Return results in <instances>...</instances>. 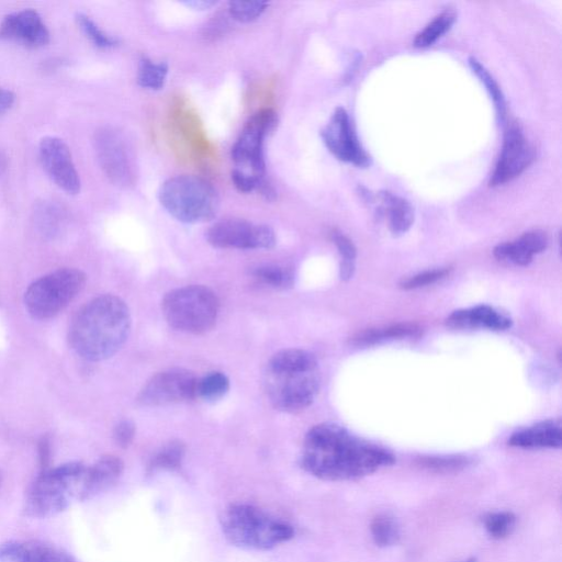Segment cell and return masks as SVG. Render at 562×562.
<instances>
[{
    "label": "cell",
    "mask_w": 562,
    "mask_h": 562,
    "mask_svg": "<svg viewBox=\"0 0 562 562\" xmlns=\"http://www.w3.org/2000/svg\"><path fill=\"white\" fill-rule=\"evenodd\" d=\"M395 463L396 457L389 449L336 423L312 427L303 441L300 457V465L308 474L327 481L361 479Z\"/></svg>",
    "instance_id": "cell-1"
},
{
    "label": "cell",
    "mask_w": 562,
    "mask_h": 562,
    "mask_svg": "<svg viewBox=\"0 0 562 562\" xmlns=\"http://www.w3.org/2000/svg\"><path fill=\"white\" fill-rule=\"evenodd\" d=\"M131 325L125 301L112 295L99 296L76 314L70 328V344L86 361H105L126 343Z\"/></svg>",
    "instance_id": "cell-2"
},
{
    "label": "cell",
    "mask_w": 562,
    "mask_h": 562,
    "mask_svg": "<svg viewBox=\"0 0 562 562\" xmlns=\"http://www.w3.org/2000/svg\"><path fill=\"white\" fill-rule=\"evenodd\" d=\"M264 385L275 409L296 413L309 408L321 386L317 358L299 348L278 352L267 364Z\"/></svg>",
    "instance_id": "cell-3"
},
{
    "label": "cell",
    "mask_w": 562,
    "mask_h": 562,
    "mask_svg": "<svg viewBox=\"0 0 562 562\" xmlns=\"http://www.w3.org/2000/svg\"><path fill=\"white\" fill-rule=\"evenodd\" d=\"M220 523L228 541L245 549H273L295 536L290 524L250 504L230 505L223 511Z\"/></svg>",
    "instance_id": "cell-4"
},
{
    "label": "cell",
    "mask_w": 562,
    "mask_h": 562,
    "mask_svg": "<svg viewBox=\"0 0 562 562\" xmlns=\"http://www.w3.org/2000/svg\"><path fill=\"white\" fill-rule=\"evenodd\" d=\"M87 466L72 462L42 471L27 492L24 511L33 519L64 512L78 499Z\"/></svg>",
    "instance_id": "cell-5"
},
{
    "label": "cell",
    "mask_w": 562,
    "mask_h": 562,
    "mask_svg": "<svg viewBox=\"0 0 562 562\" xmlns=\"http://www.w3.org/2000/svg\"><path fill=\"white\" fill-rule=\"evenodd\" d=\"M220 302L205 286H187L168 292L162 301L164 318L172 328L190 334L210 331L218 319Z\"/></svg>",
    "instance_id": "cell-6"
},
{
    "label": "cell",
    "mask_w": 562,
    "mask_h": 562,
    "mask_svg": "<svg viewBox=\"0 0 562 562\" xmlns=\"http://www.w3.org/2000/svg\"><path fill=\"white\" fill-rule=\"evenodd\" d=\"M160 201L168 213L184 223H202L216 217L219 209L217 191L205 179L176 176L160 190Z\"/></svg>",
    "instance_id": "cell-7"
},
{
    "label": "cell",
    "mask_w": 562,
    "mask_h": 562,
    "mask_svg": "<svg viewBox=\"0 0 562 562\" xmlns=\"http://www.w3.org/2000/svg\"><path fill=\"white\" fill-rule=\"evenodd\" d=\"M86 275L75 268H61L36 280L25 294L28 313L36 320H49L81 294L86 285Z\"/></svg>",
    "instance_id": "cell-8"
},
{
    "label": "cell",
    "mask_w": 562,
    "mask_h": 562,
    "mask_svg": "<svg viewBox=\"0 0 562 562\" xmlns=\"http://www.w3.org/2000/svg\"><path fill=\"white\" fill-rule=\"evenodd\" d=\"M277 125L272 109L258 111L247 121L240 138L233 146L232 159L235 170L263 179L265 175L264 142Z\"/></svg>",
    "instance_id": "cell-9"
},
{
    "label": "cell",
    "mask_w": 562,
    "mask_h": 562,
    "mask_svg": "<svg viewBox=\"0 0 562 562\" xmlns=\"http://www.w3.org/2000/svg\"><path fill=\"white\" fill-rule=\"evenodd\" d=\"M95 151L101 170L117 186L128 188L136 183L137 166L127 139L114 128L96 132Z\"/></svg>",
    "instance_id": "cell-10"
},
{
    "label": "cell",
    "mask_w": 562,
    "mask_h": 562,
    "mask_svg": "<svg viewBox=\"0 0 562 562\" xmlns=\"http://www.w3.org/2000/svg\"><path fill=\"white\" fill-rule=\"evenodd\" d=\"M198 380L187 369L164 370L146 382L138 401L145 407H165L193 400L197 398Z\"/></svg>",
    "instance_id": "cell-11"
},
{
    "label": "cell",
    "mask_w": 562,
    "mask_h": 562,
    "mask_svg": "<svg viewBox=\"0 0 562 562\" xmlns=\"http://www.w3.org/2000/svg\"><path fill=\"white\" fill-rule=\"evenodd\" d=\"M208 242L218 249L268 250L276 244L272 228L242 219L219 221L208 230Z\"/></svg>",
    "instance_id": "cell-12"
},
{
    "label": "cell",
    "mask_w": 562,
    "mask_h": 562,
    "mask_svg": "<svg viewBox=\"0 0 562 562\" xmlns=\"http://www.w3.org/2000/svg\"><path fill=\"white\" fill-rule=\"evenodd\" d=\"M322 139L329 151L340 161L358 167L370 165V157L359 142L350 116L343 108L334 111L327 127L321 132Z\"/></svg>",
    "instance_id": "cell-13"
},
{
    "label": "cell",
    "mask_w": 562,
    "mask_h": 562,
    "mask_svg": "<svg viewBox=\"0 0 562 562\" xmlns=\"http://www.w3.org/2000/svg\"><path fill=\"white\" fill-rule=\"evenodd\" d=\"M39 156L44 171L56 186L69 195L80 193L81 177L76 170L70 148L63 140L55 137L42 139L39 144Z\"/></svg>",
    "instance_id": "cell-14"
},
{
    "label": "cell",
    "mask_w": 562,
    "mask_h": 562,
    "mask_svg": "<svg viewBox=\"0 0 562 562\" xmlns=\"http://www.w3.org/2000/svg\"><path fill=\"white\" fill-rule=\"evenodd\" d=\"M535 159V150L517 126L505 132L500 159L491 177L490 186L497 187L520 176Z\"/></svg>",
    "instance_id": "cell-15"
},
{
    "label": "cell",
    "mask_w": 562,
    "mask_h": 562,
    "mask_svg": "<svg viewBox=\"0 0 562 562\" xmlns=\"http://www.w3.org/2000/svg\"><path fill=\"white\" fill-rule=\"evenodd\" d=\"M0 39L38 49L50 42V32L37 11L26 9L5 17L0 24Z\"/></svg>",
    "instance_id": "cell-16"
},
{
    "label": "cell",
    "mask_w": 562,
    "mask_h": 562,
    "mask_svg": "<svg viewBox=\"0 0 562 562\" xmlns=\"http://www.w3.org/2000/svg\"><path fill=\"white\" fill-rule=\"evenodd\" d=\"M0 562H76L59 547L38 541L0 544Z\"/></svg>",
    "instance_id": "cell-17"
},
{
    "label": "cell",
    "mask_w": 562,
    "mask_h": 562,
    "mask_svg": "<svg viewBox=\"0 0 562 562\" xmlns=\"http://www.w3.org/2000/svg\"><path fill=\"white\" fill-rule=\"evenodd\" d=\"M446 323L449 328L456 330L505 331L512 328L513 321L509 314L496 308L477 306L453 312Z\"/></svg>",
    "instance_id": "cell-18"
},
{
    "label": "cell",
    "mask_w": 562,
    "mask_h": 562,
    "mask_svg": "<svg viewBox=\"0 0 562 562\" xmlns=\"http://www.w3.org/2000/svg\"><path fill=\"white\" fill-rule=\"evenodd\" d=\"M125 465L116 456L101 457L92 466H87L78 501L93 499L107 491L120 479Z\"/></svg>",
    "instance_id": "cell-19"
},
{
    "label": "cell",
    "mask_w": 562,
    "mask_h": 562,
    "mask_svg": "<svg viewBox=\"0 0 562 562\" xmlns=\"http://www.w3.org/2000/svg\"><path fill=\"white\" fill-rule=\"evenodd\" d=\"M509 445L524 449L560 448L561 423L558 420H548L517 431L511 436Z\"/></svg>",
    "instance_id": "cell-20"
},
{
    "label": "cell",
    "mask_w": 562,
    "mask_h": 562,
    "mask_svg": "<svg viewBox=\"0 0 562 562\" xmlns=\"http://www.w3.org/2000/svg\"><path fill=\"white\" fill-rule=\"evenodd\" d=\"M378 198L388 217L391 233L397 236L407 233L414 222V210L410 202L388 191H381Z\"/></svg>",
    "instance_id": "cell-21"
},
{
    "label": "cell",
    "mask_w": 562,
    "mask_h": 562,
    "mask_svg": "<svg viewBox=\"0 0 562 562\" xmlns=\"http://www.w3.org/2000/svg\"><path fill=\"white\" fill-rule=\"evenodd\" d=\"M421 333L418 325L397 324L384 329H370L358 333L352 339L356 346H370L388 340L406 339V337L418 336Z\"/></svg>",
    "instance_id": "cell-22"
},
{
    "label": "cell",
    "mask_w": 562,
    "mask_h": 562,
    "mask_svg": "<svg viewBox=\"0 0 562 562\" xmlns=\"http://www.w3.org/2000/svg\"><path fill=\"white\" fill-rule=\"evenodd\" d=\"M456 18L457 15L454 10L446 9L419 33L414 40V46L421 49L433 46L438 39L442 38L452 29Z\"/></svg>",
    "instance_id": "cell-23"
},
{
    "label": "cell",
    "mask_w": 562,
    "mask_h": 562,
    "mask_svg": "<svg viewBox=\"0 0 562 562\" xmlns=\"http://www.w3.org/2000/svg\"><path fill=\"white\" fill-rule=\"evenodd\" d=\"M417 464L435 474L447 475L467 469L472 464V459L462 455L423 456L417 460Z\"/></svg>",
    "instance_id": "cell-24"
},
{
    "label": "cell",
    "mask_w": 562,
    "mask_h": 562,
    "mask_svg": "<svg viewBox=\"0 0 562 562\" xmlns=\"http://www.w3.org/2000/svg\"><path fill=\"white\" fill-rule=\"evenodd\" d=\"M375 544L381 548L395 546L400 541V526L390 514H379L370 525Z\"/></svg>",
    "instance_id": "cell-25"
},
{
    "label": "cell",
    "mask_w": 562,
    "mask_h": 562,
    "mask_svg": "<svg viewBox=\"0 0 562 562\" xmlns=\"http://www.w3.org/2000/svg\"><path fill=\"white\" fill-rule=\"evenodd\" d=\"M252 275L258 283L275 289H288L295 284L294 272L276 265L257 267Z\"/></svg>",
    "instance_id": "cell-26"
},
{
    "label": "cell",
    "mask_w": 562,
    "mask_h": 562,
    "mask_svg": "<svg viewBox=\"0 0 562 562\" xmlns=\"http://www.w3.org/2000/svg\"><path fill=\"white\" fill-rule=\"evenodd\" d=\"M185 453L186 447L184 443L179 441L168 443L152 458L149 471L156 472L178 469L183 463Z\"/></svg>",
    "instance_id": "cell-27"
},
{
    "label": "cell",
    "mask_w": 562,
    "mask_h": 562,
    "mask_svg": "<svg viewBox=\"0 0 562 562\" xmlns=\"http://www.w3.org/2000/svg\"><path fill=\"white\" fill-rule=\"evenodd\" d=\"M230 380L223 373H210L198 380L197 398L207 402H216L227 395Z\"/></svg>",
    "instance_id": "cell-28"
},
{
    "label": "cell",
    "mask_w": 562,
    "mask_h": 562,
    "mask_svg": "<svg viewBox=\"0 0 562 562\" xmlns=\"http://www.w3.org/2000/svg\"><path fill=\"white\" fill-rule=\"evenodd\" d=\"M469 65L472 72H474L478 77L480 82L485 85L489 95L493 99L494 106H496L498 117L503 120L505 117V111H507V105H505V98L501 91L500 86L491 74L488 72L485 66H483L477 59H469Z\"/></svg>",
    "instance_id": "cell-29"
},
{
    "label": "cell",
    "mask_w": 562,
    "mask_h": 562,
    "mask_svg": "<svg viewBox=\"0 0 562 562\" xmlns=\"http://www.w3.org/2000/svg\"><path fill=\"white\" fill-rule=\"evenodd\" d=\"M331 236L342 258L340 277L343 281L351 280L355 274L356 247L346 235L339 231H333Z\"/></svg>",
    "instance_id": "cell-30"
},
{
    "label": "cell",
    "mask_w": 562,
    "mask_h": 562,
    "mask_svg": "<svg viewBox=\"0 0 562 562\" xmlns=\"http://www.w3.org/2000/svg\"><path fill=\"white\" fill-rule=\"evenodd\" d=\"M168 73V66L165 63H155L149 59H142L139 65L138 83L144 88L157 89L163 88Z\"/></svg>",
    "instance_id": "cell-31"
},
{
    "label": "cell",
    "mask_w": 562,
    "mask_h": 562,
    "mask_svg": "<svg viewBox=\"0 0 562 562\" xmlns=\"http://www.w3.org/2000/svg\"><path fill=\"white\" fill-rule=\"evenodd\" d=\"M488 534L494 539L508 537L516 525V516L512 512H493L483 517Z\"/></svg>",
    "instance_id": "cell-32"
},
{
    "label": "cell",
    "mask_w": 562,
    "mask_h": 562,
    "mask_svg": "<svg viewBox=\"0 0 562 562\" xmlns=\"http://www.w3.org/2000/svg\"><path fill=\"white\" fill-rule=\"evenodd\" d=\"M77 25L80 26L86 37L91 39L96 47L101 49H110L118 46V39L110 37L101 30L88 16L82 13L76 15Z\"/></svg>",
    "instance_id": "cell-33"
},
{
    "label": "cell",
    "mask_w": 562,
    "mask_h": 562,
    "mask_svg": "<svg viewBox=\"0 0 562 562\" xmlns=\"http://www.w3.org/2000/svg\"><path fill=\"white\" fill-rule=\"evenodd\" d=\"M231 16L240 22H251L261 17L266 10V2H231L229 5Z\"/></svg>",
    "instance_id": "cell-34"
},
{
    "label": "cell",
    "mask_w": 562,
    "mask_h": 562,
    "mask_svg": "<svg viewBox=\"0 0 562 562\" xmlns=\"http://www.w3.org/2000/svg\"><path fill=\"white\" fill-rule=\"evenodd\" d=\"M449 269H434L403 280L401 288L404 290L419 289L429 285H433L449 275Z\"/></svg>",
    "instance_id": "cell-35"
},
{
    "label": "cell",
    "mask_w": 562,
    "mask_h": 562,
    "mask_svg": "<svg viewBox=\"0 0 562 562\" xmlns=\"http://www.w3.org/2000/svg\"><path fill=\"white\" fill-rule=\"evenodd\" d=\"M519 241L533 256L544 252L548 246V236L541 230L526 232L521 236Z\"/></svg>",
    "instance_id": "cell-36"
},
{
    "label": "cell",
    "mask_w": 562,
    "mask_h": 562,
    "mask_svg": "<svg viewBox=\"0 0 562 562\" xmlns=\"http://www.w3.org/2000/svg\"><path fill=\"white\" fill-rule=\"evenodd\" d=\"M232 181L234 186L238 188L241 193H251V191L260 188L261 184L264 182V178L260 179L239 170H234L232 172Z\"/></svg>",
    "instance_id": "cell-37"
},
{
    "label": "cell",
    "mask_w": 562,
    "mask_h": 562,
    "mask_svg": "<svg viewBox=\"0 0 562 562\" xmlns=\"http://www.w3.org/2000/svg\"><path fill=\"white\" fill-rule=\"evenodd\" d=\"M136 436V425L130 420H123L115 427L114 437L121 448L129 447Z\"/></svg>",
    "instance_id": "cell-38"
},
{
    "label": "cell",
    "mask_w": 562,
    "mask_h": 562,
    "mask_svg": "<svg viewBox=\"0 0 562 562\" xmlns=\"http://www.w3.org/2000/svg\"><path fill=\"white\" fill-rule=\"evenodd\" d=\"M16 96L14 93L0 87V115L6 114L15 104Z\"/></svg>",
    "instance_id": "cell-39"
},
{
    "label": "cell",
    "mask_w": 562,
    "mask_h": 562,
    "mask_svg": "<svg viewBox=\"0 0 562 562\" xmlns=\"http://www.w3.org/2000/svg\"><path fill=\"white\" fill-rule=\"evenodd\" d=\"M39 455H40V465L42 471L48 470L50 464L51 451H50V444L47 438H43V440L39 445Z\"/></svg>",
    "instance_id": "cell-40"
},
{
    "label": "cell",
    "mask_w": 562,
    "mask_h": 562,
    "mask_svg": "<svg viewBox=\"0 0 562 562\" xmlns=\"http://www.w3.org/2000/svg\"><path fill=\"white\" fill-rule=\"evenodd\" d=\"M185 4L191 8L199 10L209 9L212 6L217 5L216 2H210V0H207V2L206 0H194V2H186Z\"/></svg>",
    "instance_id": "cell-41"
},
{
    "label": "cell",
    "mask_w": 562,
    "mask_h": 562,
    "mask_svg": "<svg viewBox=\"0 0 562 562\" xmlns=\"http://www.w3.org/2000/svg\"><path fill=\"white\" fill-rule=\"evenodd\" d=\"M8 161L4 153L0 152V175H3L7 170Z\"/></svg>",
    "instance_id": "cell-42"
},
{
    "label": "cell",
    "mask_w": 562,
    "mask_h": 562,
    "mask_svg": "<svg viewBox=\"0 0 562 562\" xmlns=\"http://www.w3.org/2000/svg\"><path fill=\"white\" fill-rule=\"evenodd\" d=\"M460 562H477V560L475 558H470V559L460 561Z\"/></svg>",
    "instance_id": "cell-43"
}]
</instances>
